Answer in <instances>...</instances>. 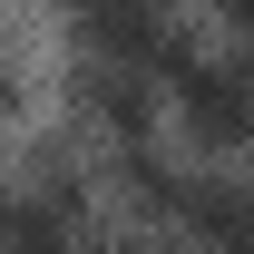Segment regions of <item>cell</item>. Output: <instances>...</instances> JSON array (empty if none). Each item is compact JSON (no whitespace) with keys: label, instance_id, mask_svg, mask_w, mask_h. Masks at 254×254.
<instances>
[{"label":"cell","instance_id":"cell-2","mask_svg":"<svg viewBox=\"0 0 254 254\" xmlns=\"http://www.w3.org/2000/svg\"><path fill=\"white\" fill-rule=\"evenodd\" d=\"M78 235H88L78 176H49V166H39L30 186L0 195V254H78Z\"/></svg>","mask_w":254,"mask_h":254},{"label":"cell","instance_id":"cell-1","mask_svg":"<svg viewBox=\"0 0 254 254\" xmlns=\"http://www.w3.org/2000/svg\"><path fill=\"white\" fill-rule=\"evenodd\" d=\"M157 78H176V108H186V127L205 137V147H254V59H235V49H166Z\"/></svg>","mask_w":254,"mask_h":254},{"label":"cell","instance_id":"cell-3","mask_svg":"<svg viewBox=\"0 0 254 254\" xmlns=\"http://www.w3.org/2000/svg\"><path fill=\"white\" fill-rule=\"evenodd\" d=\"M235 30H245V39H254V0H245V10H235Z\"/></svg>","mask_w":254,"mask_h":254}]
</instances>
